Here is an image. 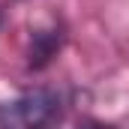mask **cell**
<instances>
[{
  "label": "cell",
  "instance_id": "1",
  "mask_svg": "<svg viewBox=\"0 0 129 129\" xmlns=\"http://www.w3.org/2000/svg\"><path fill=\"white\" fill-rule=\"evenodd\" d=\"M63 111L66 99L57 87H27L0 99V129H54Z\"/></svg>",
  "mask_w": 129,
  "mask_h": 129
},
{
  "label": "cell",
  "instance_id": "2",
  "mask_svg": "<svg viewBox=\"0 0 129 129\" xmlns=\"http://www.w3.org/2000/svg\"><path fill=\"white\" fill-rule=\"evenodd\" d=\"M66 33L57 21H48V24H39L30 30V42H27V69H42L48 66L57 51L63 48Z\"/></svg>",
  "mask_w": 129,
  "mask_h": 129
},
{
  "label": "cell",
  "instance_id": "3",
  "mask_svg": "<svg viewBox=\"0 0 129 129\" xmlns=\"http://www.w3.org/2000/svg\"><path fill=\"white\" fill-rule=\"evenodd\" d=\"M78 129H117V126H108V123H96V120H84Z\"/></svg>",
  "mask_w": 129,
  "mask_h": 129
},
{
  "label": "cell",
  "instance_id": "4",
  "mask_svg": "<svg viewBox=\"0 0 129 129\" xmlns=\"http://www.w3.org/2000/svg\"><path fill=\"white\" fill-rule=\"evenodd\" d=\"M0 21H3V12H0Z\"/></svg>",
  "mask_w": 129,
  "mask_h": 129
}]
</instances>
